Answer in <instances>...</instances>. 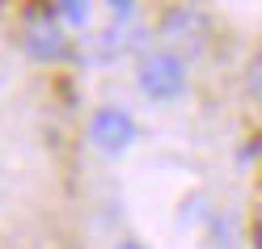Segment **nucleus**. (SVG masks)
I'll use <instances>...</instances> for the list:
<instances>
[{"label": "nucleus", "mask_w": 262, "mask_h": 249, "mask_svg": "<svg viewBox=\"0 0 262 249\" xmlns=\"http://www.w3.org/2000/svg\"><path fill=\"white\" fill-rule=\"evenodd\" d=\"M114 249H148V245H144V241H119Z\"/></svg>", "instance_id": "7"}, {"label": "nucleus", "mask_w": 262, "mask_h": 249, "mask_svg": "<svg viewBox=\"0 0 262 249\" xmlns=\"http://www.w3.org/2000/svg\"><path fill=\"white\" fill-rule=\"evenodd\" d=\"M136 89L148 102H173L186 93V59L173 51H152L136 68Z\"/></svg>", "instance_id": "1"}, {"label": "nucleus", "mask_w": 262, "mask_h": 249, "mask_svg": "<svg viewBox=\"0 0 262 249\" xmlns=\"http://www.w3.org/2000/svg\"><path fill=\"white\" fill-rule=\"evenodd\" d=\"M245 85H250L254 97H262V51L250 59V68H245Z\"/></svg>", "instance_id": "5"}, {"label": "nucleus", "mask_w": 262, "mask_h": 249, "mask_svg": "<svg viewBox=\"0 0 262 249\" xmlns=\"http://www.w3.org/2000/svg\"><path fill=\"white\" fill-rule=\"evenodd\" d=\"M59 17H63V21H85L89 9H80V5H59Z\"/></svg>", "instance_id": "6"}, {"label": "nucleus", "mask_w": 262, "mask_h": 249, "mask_svg": "<svg viewBox=\"0 0 262 249\" xmlns=\"http://www.w3.org/2000/svg\"><path fill=\"white\" fill-rule=\"evenodd\" d=\"M136 135H140V127H136V119H131L123 106L93 110V119H89V140H93V148L119 156V152H127V148L136 144Z\"/></svg>", "instance_id": "3"}, {"label": "nucleus", "mask_w": 262, "mask_h": 249, "mask_svg": "<svg viewBox=\"0 0 262 249\" xmlns=\"http://www.w3.org/2000/svg\"><path fill=\"white\" fill-rule=\"evenodd\" d=\"M161 38L169 47L165 51L173 55H194L207 47V17L190 5H178V9H165L161 13Z\"/></svg>", "instance_id": "2"}, {"label": "nucleus", "mask_w": 262, "mask_h": 249, "mask_svg": "<svg viewBox=\"0 0 262 249\" xmlns=\"http://www.w3.org/2000/svg\"><path fill=\"white\" fill-rule=\"evenodd\" d=\"M26 51L34 55V59H42V63L63 59V55H68V30H63V26H55L51 17L34 21V26L26 30Z\"/></svg>", "instance_id": "4"}]
</instances>
